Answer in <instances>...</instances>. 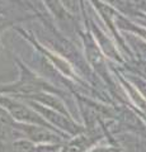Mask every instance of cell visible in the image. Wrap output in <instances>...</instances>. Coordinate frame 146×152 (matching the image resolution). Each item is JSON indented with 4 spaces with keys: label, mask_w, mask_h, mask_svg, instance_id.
I'll list each match as a JSON object with an SVG mask.
<instances>
[{
    "label": "cell",
    "mask_w": 146,
    "mask_h": 152,
    "mask_svg": "<svg viewBox=\"0 0 146 152\" xmlns=\"http://www.w3.org/2000/svg\"><path fill=\"white\" fill-rule=\"evenodd\" d=\"M4 105H5L9 112L12 113V115L15 119L21 121V122H29V123H36V124H41V126H46V121H43L41 117H38L34 112H32L31 109H28L27 107L22 105L19 103L12 102L9 99H0Z\"/></svg>",
    "instance_id": "6da1fadb"
},
{
    "label": "cell",
    "mask_w": 146,
    "mask_h": 152,
    "mask_svg": "<svg viewBox=\"0 0 146 152\" xmlns=\"http://www.w3.org/2000/svg\"><path fill=\"white\" fill-rule=\"evenodd\" d=\"M34 108L38 110L40 113H42L45 115V118H47L48 121H51L54 124H57L59 127L64 128L71 133H76L79 131V128H76V126L69 119L67 115H64V114H60L59 112H55V110H50V109H45L41 105H36L34 104Z\"/></svg>",
    "instance_id": "7a4b0ae2"
},
{
    "label": "cell",
    "mask_w": 146,
    "mask_h": 152,
    "mask_svg": "<svg viewBox=\"0 0 146 152\" xmlns=\"http://www.w3.org/2000/svg\"><path fill=\"white\" fill-rule=\"evenodd\" d=\"M26 134L29 137L32 141L34 142H59L60 137L55 133L47 131L46 128H41V127H23Z\"/></svg>",
    "instance_id": "3957f363"
},
{
    "label": "cell",
    "mask_w": 146,
    "mask_h": 152,
    "mask_svg": "<svg viewBox=\"0 0 146 152\" xmlns=\"http://www.w3.org/2000/svg\"><path fill=\"white\" fill-rule=\"evenodd\" d=\"M13 121L9 114L0 108V141H8L12 137Z\"/></svg>",
    "instance_id": "277c9868"
},
{
    "label": "cell",
    "mask_w": 146,
    "mask_h": 152,
    "mask_svg": "<svg viewBox=\"0 0 146 152\" xmlns=\"http://www.w3.org/2000/svg\"><path fill=\"white\" fill-rule=\"evenodd\" d=\"M90 145V141L85 137H79V138L74 140L73 142L65 147L62 152H84L87 150V147Z\"/></svg>",
    "instance_id": "5b68a950"
},
{
    "label": "cell",
    "mask_w": 146,
    "mask_h": 152,
    "mask_svg": "<svg viewBox=\"0 0 146 152\" xmlns=\"http://www.w3.org/2000/svg\"><path fill=\"white\" fill-rule=\"evenodd\" d=\"M37 98H38L42 103H45V104H47L48 107H52L54 109H56V110H57L59 113L64 114V115H67L66 110L64 109L62 103H61L59 99H56V96H51V95H38Z\"/></svg>",
    "instance_id": "8992f818"
},
{
    "label": "cell",
    "mask_w": 146,
    "mask_h": 152,
    "mask_svg": "<svg viewBox=\"0 0 146 152\" xmlns=\"http://www.w3.org/2000/svg\"><path fill=\"white\" fill-rule=\"evenodd\" d=\"M87 53H88V58L89 61L93 64L94 67H102L103 66V57L101 55V52L98 51V48L93 46H89L88 50H87Z\"/></svg>",
    "instance_id": "52a82bcc"
},
{
    "label": "cell",
    "mask_w": 146,
    "mask_h": 152,
    "mask_svg": "<svg viewBox=\"0 0 146 152\" xmlns=\"http://www.w3.org/2000/svg\"><path fill=\"white\" fill-rule=\"evenodd\" d=\"M14 152H36L33 145L27 141H18L14 143Z\"/></svg>",
    "instance_id": "ba28073f"
},
{
    "label": "cell",
    "mask_w": 146,
    "mask_h": 152,
    "mask_svg": "<svg viewBox=\"0 0 146 152\" xmlns=\"http://www.w3.org/2000/svg\"><path fill=\"white\" fill-rule=\"evenodd\" d=\"M92 152H118L117 150H114V148H95V150H93Z\"/></svg>",
    "instance_id": "9c48e42d"
},
{
    "label": "cell",
    "mask_w": 146,
    "mask_h": 152,
    "mask_svg": "<svg viewBox=\"0 0 146 152\" xmlns=\"http://www.w3.org/2000/svg\"><path fill=\"white\" fill-rule=\"evenodd\" d=\"M139 69H140L141 72H142V74L146 76V64H145V62H141V64H139Z\"/></svg>",
    "instance_id": "30bf717a"
}]
</instances>
